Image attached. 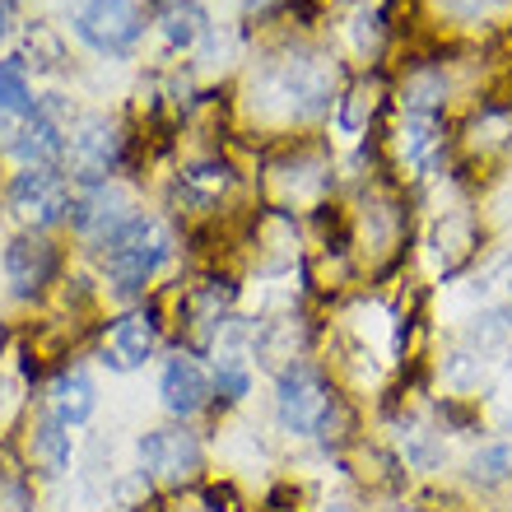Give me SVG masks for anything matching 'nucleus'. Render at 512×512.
Masks as SVG:
<instances>
[{"label": "nucleus", "instance_id": "1", "mask_svg": "<svg viewBox=\"0 0 512 512\" xmlns=\"http://www.w3.org/2000/svg\"><path fill=\"white\" fill-rule=\"evenodd\" d=\"M103 256V280L117 298H140L145 294V284L168 266V256H173V229L154 215H140L126 224L122 233H112L108 243L98 247Z\"/></svg>", "mask_w": 512, "mask_h": 512}, {"label": "nucleus", "instance_id": "2", "mask_svg": "<svg viewBox=\"0 0 512 512\" xmlns=\"http://www.w3.org/2000/svg\"><path fill=\"white\" fill-rule=\"evenodd\" d=\"M126 159V131L103 112H84L66 126V154H61V173L75 187H103Z\"/></svg>", "mask_w": 512, "mask_h": 512}, {"label": "nucleus", "instance_id": "3", "mask_svg": "<svg viewBox=\"0 0 512 512\" xmlns=\"http://www.w3.org/2000/svg\"><path fill=\"white\" fill-rule=\"evenodd\" d=\"M70 24L89 52L122 61L145 38V5L140 0H84Z\"/></svg>", "mask_w": 512, "mask_h": 512}, {"label": "nucleus", "instance_id": "4", "mask_svg": "<svg viewBox=\"0 0 512 512\" xmlns=\"http://www.w3.org/2000/svg\"><path fill=\"white\" fill-rule=\"evenodd\" d=\"M275 415H280L284 433L312 438V433H322L326 419L336 415V396H331V387H326L317 368L294 359L275 382Z\"/></svg>", "mask_w": 512, "mask_h": 512}, {"label": "nucleus", "instance_id": "5", "mask_svg": "<svg viewBox=\"0 0 512 512\" xmlns=\"http://www.w3.org/2000/svg\"><path fill=\"white\" fill-rule=\"evenodd\" d=\"M70 177L61 168H19L5 187V205L10 215L33 233H47L52 224L70 219Z\"/></svg>", "mask_w": 512, "mask_h": 512}, {"label": "nucleus", "instance_id": "6", "mask_svg": "<svg viewBox=\"0 0 512 512\" xmlns=\"http://www.w3.org/2000/svg\"><path fill=\"white\" fill-rule=\"evenodd\" d=\"M140 466H145L149 480H163V485H196L205 471V447L201 438L182 424H163V429H149L140 438Z\"/></svg>", "mask_w": 512, "mask_h": 512}, {"label": "nucleus", "instance_id": "7", "mask_svg": "<svg viewBox=\"0 0 512 512\" xmlns=\"http://www.w3.org/2000/svg\"><path fill=\"white\" fill-rule=\"evenodd\" d=\"M140 215L131 201V191L117 187V182H103V187H84L75 201H70V229L80 233V243L103 247L112 233H122L131 219Z\"/></svg>", "mask_w": 512, "mask_h": 512}, {"label": "nucleus", "instance_id": "8", "mask_svg": "<svg viewBox=\"0 0 512 512\" xmlns=\"http://www.w3.org/2000/svg\"><path fill=\"white\" fill-rule=\"evenodd\" d=\"M10 154L24 168H61V154H66V103H56V94H47V103H38L33 117L14 126Z\"/></svg>", "mask_w": 512, "mask_h": 512}, {"label": "nucleus", "instance_id": "9", "mask_svg": "<svg viewBox=\"0 0 512 512\" xmlns=\"http://www.w3.org/2000/svg\"><path fill=\"white\" fill-rule=\"evenodd\" d=\"M159 312L154 308H126L117 322L108 326V340H103V364L112 373H131V368H145L159 350Z\"/></svg>", "mask_w": 512, "mask_h": 512}, {"label": "nucleus", "instance_id": "10", "mask_svg": "<svg viewBox=\"0 0 512 512\" xmlns=\"http://www.w3.org/2000/svg\"><path fill=\"white\" fill-rule=\"evenodd\" d=\"M56 270H61V247L47 233L24 229L5 247V280H10V289L19 298H38L56 280Z\"/></svg>", "mask_w": 512, "mask_h": 512}, {"label": "nucleus", "instance_id": "11", "mask_svg": "<svg viewBox=\"0 0 512 512\" xmlns=\"http://www.w3.org/2000/svg\"><path fill=\"white\" fill-rule=\"evenodd\" d=\"M233 294H238V289H233L229 280H215V275H205V280H196V284L182 289V331L191 336L196 350L215 345L219 331L229 326Z\"/></svg>", "mask_w": 512, "mask_h": 512}, {"label": "nucleus", "instance_id": "12", "mask_svg": "<svg viewBox=\"0 0 512 512\" xmlns=\"http://www.w3.org/2000/svg\"><path fill=\"white\" fill-rule=\"evenodd\" d=\"M159 396H163V410L173 419H191L201 415L205 405H210V396H215V387H210V373L201 368V359L191 350H177L168 364H163L159 373Z\"/></svg>", "mask_w": 512, "mask_h": 512}, {"label": "nucleus", "instance_id": "13", "mask_svg": "<svg viewBox=\"0 0 512 512\" xmlns=\"http://www.w3.org/2000/svg\"><path fill=\"white\" fill-rule=\"evenodd\" d=\"M98 405V391H94V378L84 373V368H61L47 387V415H56L66 429H80L89 424Z\"/></svg>", "mask_w": 512, "mask_h": 512}, {"label": "nucleus", "instance_id": "14", "mask_svg": "<svg viewBox=\"0 0 512 512\" xmlns=\"http://www.w3.org/2000/svg\"><path fill=\"white\" fill-rule=\"evenodd\" d=\"M149 14H154L168 52H191L205 38V28H210L201 0H149Z\"/></svg>", "mask_w": 512, "mask_h": 512}, {"label": "nucleus", "instance_id": "15", "mask_svg": "<svg viewBox=\"0 0 512 512\" xmlns=\"http://www.w3.org/2000/svg\"><path fill=\"white\" fill-rule=\"evenodd\" d=\"M396 145H401V159L410 163L415 173H433V168H438V159H443V122H438V117L405 112Z\"/></svg>", "mask_w": 512, "mask_h": 512}, {"label": "nucleus", "instance_id": "16", "mask_svg": "<svg viewBox=\"0 0 512 512\" xmlns=\"http://www.w3.org/2000/svg\"><path fill=\"white\" fill-rule=\"evenodd\" d=\"M28 452H33L42 475H61L70 466V429L56 415L42 410V415L33 419V429H28Z\"/></svg>", "mask_w": 512, "mask_h": 512}, {"label": "nucleus", "instance_id": "17", "mask_svg": "<svg viewBox=\"0 0 512 512\" xmlns=\"http://www.w3.org/2000/svg\"><path fill=\"white\" fill-rule=\"evenodd\" d=\"M233 182H238V177H233V168L224 159H201L177 177V191L196 205H219V196H224Z\"/></svg>", "mask_w": 512, "mask_h": 512}, {"label": "nucleus", "instance_id": "18", "mask_svg": "<svg viewBox=\"0 0 512 512\" xmlns=\"http://www.w3.org/2000/svg\"><path fill=\"white\" fill-rule=\"evenodd\" d=\"M38 103L42 98L33 94V84H28L24 56H5V61H0V112L14 117V122H24V117L38 112Z\"/></svg>", "mask_w": 512, "mask_h": 512}, {"label": "nucleus", "instance_id": "19", "mask_svg": "<svg viewBox=\"0 0 512 512\" xmlns=\"http://www.w3.org/2000/svg\"><path fill=\"white\" fill-rule=\"evenodd\" d=\"M443 98H447L443 70H415V75L401 84V108L419 112V117H438V112H443Z\"/></svg>", "mask_w": 512, "mask_h": 512}, {"label": "nucleus", "instance_id": "20", "mask_svg": "<svg viewBox=\"0 0 512 512\" xmlns=\"http://www.w3.org/2000/svg\"><path fill=\"white\" fill-rule=\"evenodd\" d=\"M378 80H359L350 89V94L340 98V112H336V126L345 135H359L368 131V122H373V112H378Z\"/></svg>", "mask_w": 512, "mask_h": 512}, {"label": "nucleus", "instance_id": "21", "mask_svg": "<svg viewBox=\"0 0 512 512\" xmlns=\"http://www.w3.org/2000/svg\"><path fill=\"white\" fill-rule=\"evenodd\" d=\"M210 387H215L219 401H229L238 405L252 391V373H247V364L238 359V354H219V364H215V378H210Z\"/></svg>", "mask_w": 512, "mask_h": 512}, {"label": "nucleus", "instance_id": "22", "mask_svg": "<svg viewBox=\"0 0 512 512\" xmlns=\"http://www.w3.org/2000/svg\"><path fill=\"white\" fill-rule=\"evenodd\" d=\"M28 56H33V70H61V61H66V42L56 38V28L33 24L28 28Z\"/></svg>", "mask_w": 512, "mask_h": 512}, {"label": "nucleus", "instance_id": "23", "mask_svg": "<svg viewBox=\"0 0 512 512\" xmlns=\"http://www.w3.org/2000/svg\"><path fill=\"white\" fill-rule=\"evenodd\" d=\"M508 471H512V447H485L471 461V475L480 485H499V480H508Z\"/></svg>", "mask_w": 512, "mask_h": 512}, {"label": "nucleus", "instance_id": "24", "mask_svg": "<svg viewBox=\"0 0 512 512\" xmlns=\"http://www.w3.org/2000/svg\"><path fill=\"white\" fill-rule=\"evenodd\" d=\"M10 14H14V10H10V5H5V0H0V42L10 38V28H14V24H10Z\"/></svg>", "mask_w": 512, "mask_h": 512}, {"label": "nucleus", "instance_id": "25", "mask_svg": "<svg viewBox=\"0 0 512 512\" xmlns=\"http://www.w3.org/2000/svg\"><path fill=\"white\" fill-rule=\"evenodd\" d=\"M5 5H10V10H14V5H19V0H5Z\"/></svg>", "mask_w": 512, "mask_h": 512}]
</instances>
